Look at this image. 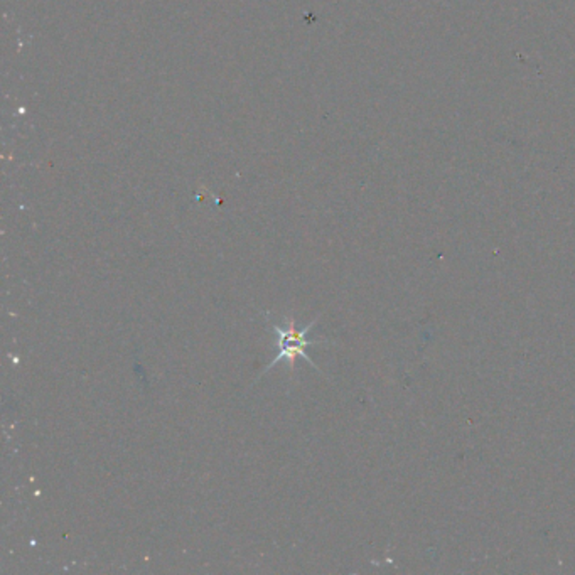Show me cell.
<instances>
[{
    "label": "cell",
    "instance_id": "6da1fadb",
    "mask_svg": "<svg viewBox=\"0 0 575 575\" xmlns=\"http://www.w3.org/2000/svg\"><path fill=\"white\" fill-rule=\"evenodd\" d=\"M315 322H318V319L312 321L311 324H307V326H304L302 329H297V324H295V319L292 318H285V322H283L282 326H278V324H274V322L270 324L272 329L275 331V334H277L278 355L275 356V360H272L269 364H267V368L262 371V375H265L270 368H274L277 363H282V361L283 363H287V367H289L290 371H292L295 360L297 358H304L307 363L311 364V367H314L315 369H318V367L312 363V360L307 356V353H306V349L309 346H318V344L324 343V339H314V341L307 339V332L312 329V326H314Z\"/></svg>",
    "mask_w": 575,
    "mask_h": 575
}]
</instances>
